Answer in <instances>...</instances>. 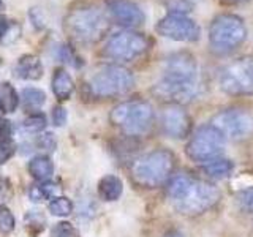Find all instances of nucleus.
<instances>
[{"mask_svg": "<svg viewBox=\"0 0 253 237\" xmlns=\"http://www.w3.org/2000/svg\"><path fill=\"white\" fill-rule=\"evenodd\" d=\"M158 98L184 105L200 93V68L190 52H174L165 60L163 73L154 87Z\"/></svg>", "mask_w": 253, "mask_h": 237, "instance_id": "obj_1", "label": "nucleus"}, {"mask_svg": "<svg viewBox=\"0 0 253 237\" xmlns=\"http://www.w3.org/2000/svg\"><path fill=\"white\" fill-rule=\"evenodd\" d=\"M168 195L176 210L188 217L201 215L220 201V190L215 185L185 174L171 179Z\"/></svg>", "mask_w": 253, "mask_h": 237, "instance_id": "obj_2", "label": "nucleus"}, {"mask_svg": "<svg viewBox=\"0 0 253 237\" xmlns=\"http://www.w3.org/2000/svg\"><path fill=\"white\" fill-rule=\"evenodd\" d=\"M109 27L108 16L93 5L73 8L63 19V30L71 41L85 46L101 41L109 32Z\"/></svg>", "mask_w": 253, "mask_h": 237, "instance_id": "obj_3", "label": "nucleus"}, {"mask_svg": "<svg viewBox=\"0 0 253 237\" xmlns=\"http://www.w3.org/2000/svg\"><path fill=\"white\" fill-rule=\"evenodd\" d=\"M245 38H247V27L236 14H218L209 26V46L213 54L226 55L233 52L244 44Z\"/></svg>", "mask_w": 253, "mask_h": 237, "instance_id": "obj_4", "label": "nucleus"}, {"mask_svg": "<svg viewBox=\"0 0 253 237\" xmlns=\"http://www.w3.org/2000/svg\"><path fill=\"white\" fill-rule=\"evenodd\" d=\"M174 169V155L169 150L158 149L139 157L131 166L133 180L144 188H155L169 179Z\"/></svg>", "mask_w": 253, "mask_h": 237, "instance_id": "obj_5", "label": "nucleus"}, {"mask_svg": "<svg viewBox=\"0 0 253 237\" xmlns=\"http://www.w3.org/2000/svg\"><path fill=\"white\" fill-rule=\"evenodd\" d=\"M154 108L144 100H130L117 105L109 114V120L130 136L146 134L154 125Z\"/></svg>", "mask_w": 253, "mask_h": 237, "instance_id": "obj_6", "label": "nucleus"}, {"mask_svg": "<svg viewBox=\"0 0 253 237\" xmlns=\"http://www.w3.org/2000/svg\"><path fill=\"white\" fill-rule=\"evenodd\" d=\"M134 85V78L130 70L122 65H106L95 71L89 81L90 92L98 98L121 97L130 92Z\"/></svg>", "mask_w": 253, "mask_h": 237, "instance_id": "obj_7", "label": "nucleus"}, {"mask_svg": "<svg viewBox=\"0 0 253 237\" xmlns=\"http://www.w3.org/2000/svg\"><path fill=\"white\" fill-rule=\"evenodd\" d=\"M218 85L231 97L253 95V57H241L220 71Z\"/></svg>", "mask_w": 253, "mask_h": 237, "instance_id": "obj_8", "label": "nucleus"}, {"mask_svg": "<svg viewBox=\"0 0 253 237\" xmlns=\"http://www.w3.org/2000/svg\"><path fill=\"white\" fill-rule=\"evenodd\" d=\"M226 139L212 125L200 126L187 144V155L196 163H208L223 155Z\"/></svg>", "mask_w": 253, "mask_h": 237, "instance_id": "obj_9", "label": "nucleus"}, {"mask_svg": "<svg viewBox=\"0 0 253 237\" xmlns=\"http://www.w3.org/2000/svg\"><path fill=\"white\" fill-rule=\"evenodd\" d=\"M150 46L146 35L134 30L117 32L108 40L103 55L116 62H131L144 54Z\"/></svg>", "mask_w": 253, "mask_h": 237, "instance_id": "obj_10", "label": "nucleus"}, {"mask_svg": "<svg viewBox=\"0 0 253 237\" xmlns=\"http://www.w3.org/2000/svg\"><path fill=\"white\" fill-rule=\"evenodd\" d=\"M211 125L217 128L225 139L241 141L253 133V116L241 108H228L213 116Z\"/></svg>", "mask_w": 253, "mask_h": 237, "instance_id": "obj_11", "label": "nucleus"}, {"mask_svg": "<svg viewBox=\"0 0 253 237\" xmlns=\"http://www.w3.org/2000/svg\"><path fill=\"white\" fill-rule=\"evenodd\" d=\"M155 30L158 35L169 38L172 41L180 43H193L200 40L201 30L200 26L187 14L168 13L157 22Z\"/></svg>", "mask_w": 253, "mask_h": 237, "instance_id": "obj_12", "label": "nucleus"}, {"mask_svg": "<svg viewBox=\"0 0 253 237\" xmlns=\"http://www.w3.org/2000/svg\"><path fill=\"white\" fill-rule=\"evenodd\" d=\"M108 11L116 24L125 29L139 27L146 21V14L131 0H106Z\"/></svg>", "mask_w": 253, "mask_h": 237, "instance_id": "obj_13", "label": "nucleus"}, {"mask_svg": "<svg viewBox=\"0 0 253 237\" xmlns=\"http://www.w3.org/2000/svg\"><path fill=\"white\" fill-rule=\"evenodd\" d=\"M162 126L169 138L184 139L188 136L190 128H192V118L187 114V111L182 109L179 105H171L163 111Z\"/></svg>", "mask_w": 253, "mask_h": 237, "instance_id": "obj_14", "label": "nucleus"}, {"mask_svg": "<svg viewBox=\"0 0 253 237\" xmlns=\"http://www.w3.org/2000/svg\"><path fill=\"white\" fill-rule=\"evenodd\" d=\"M14 75L19 79L26 81H38L43 76V63L38 55L26 54L19 57V60L14 65Z\"/></svg>", "mask_w": 253, "mask_h": 237, "instance_id": "obj_15", "label": "nucleus"}, {"mask_svg": "<svg viewBox=\"0 0 253 237\" xmlns=\"http://www.w3.org/2000/svg\"><path fill=\"white\" fill-rule=\"evenodd\" d=\"M51 85H52V92L54 95L57 97V100L60 101H67L71 93L75 90V84H73V79H71L70 73L67 70L63 68H57L54 71L52 75V81H51Z\"/></svg>", "mask_w": 253, "mask_h": 237, "instance_id": "obj_16", "label": "nucleus"}, {"mask_svg": "<svg viewBox=\"0 0 253 237\" xmlns=\"http://www.w3.org/2000/svg\"><path fill=\"white\" fill-rule=\"evenodd\" d=\"M203 171L208 177L215 179V180H221L226 179L233 174L234 171V163L231 160H226V158H215V160L208 161L203 164Z\"/></svg>", "mask_w": 253, "mask_h": 237, "instance_id": "obj_17", "label": "nucleus"}, {"mask_svg": "<svg viewBox=\"0 0 253 237\" xmlns=\"http://www.w3.org/2000/svg\"><path fill=\"white\" fill-rule=\"evenodd\" d=\"M124 184L117 176H105L98 184V196L103 201H117L122 195Z\"/></svg>", "mask_w": 253, "mask_h": 237, "instance_id": "obj_18", "label": "nucleus"}, {"mask_svg": "<svg viewBox=\"0 0 253 237\" xmlns=\"http://www.w3.org/2000/svg\"><path fill=\"white\" fill-rule=\"evenodd\" d=\"M22 35V27L18 21L0 14V44L8 46L16 43Z\"/></svg>", "mask_w": 253, "mask_h": 237, "instance_id": "obj_19", "label": "nucleus"}, {"mask_svg": "<svg viewBox=\"0 0 253 237\" xmlns=\"http://www.w3.org/2000/svg\"><path fill=\"white\" fill-rule=\"evenodd\" d=\"M29 171L32 177L38 182H47L54 174V164L46 155H38L29 163Z\"/></svg>", "mask_w": 253, "mask_h": 237, "instance_id": "obj_20", "label": "nucleus"}, {"mask_svg": "<svg viewBox=\"0 0 253 237\" xmlns=\"http://www.w3.org/2000/svg\"><path fill=\"white\" fill-rule=\"evenodd\" d=\"M21 103L22 106L29 111L40 109L46 103V93L43 90L37 89V87H27L21 92Z\"/></svg>", "mask_w": 253, "mask_h": 237, "instance_id": "obj_21", "label": "nucleus"}, {"mask_svg": "<svg viewBox=\"0 0 253 237\" xmlns=\"http://www.w3.org/2000/svg\"><path fill=\"white\" fill-rule=\"evenodd\" d=\"M19 105V95L16 93L11 84H3L0 87V113H14Z\"/></svg>", "mask_w": 253, "mask_h": 237, "instance_id": "obj_22", "label": "nucleus"}, {"mask_svg": "<svg viewBox=\"0 0 253 237\" xmlns=\"http://www.w3.org/2000/svg\"><path fill=\"white\" fill-rule=\"evenodd\" d=\"M73 210V204L65 196H55L49 202V212L55 217H67Z\"/></svg>", "mask_w": 253, "mask_h": 237, "instance_id": "obj_23", "label": "nucleus"}, {"mask_svg": "<svg viewBox=\"0 0 253 237\" xmlns=\"http://www.w3.org/2000/svg\"><path fill=\"white\" fill-rule=\"evenodd\" d=\"M46 116L44 114H32L29 116L26 120L22 123V128L24 131L27 133H38V131H43L46 128Z\"/></svg>", "mask_w": 253, "mask_h": 237, "instance_id": "obj_24", "label": "nucleus"}, {"mask_svg": "<svg viewBox=\"0 0 253 237\" xmlns=\"http://www.w3.org/2000/svg\"><path fill=\"white\" fill-rule=\"evenodd\" d=\"M236 204L241 210L253 213V187L241 190L236 195Z\"/></svg>", "mask_w": 253, "mask_h": 237, "instance_id": "obj_25", "label": "nucleus"}, {"mask_svg": "<svg viewBox=\"0 0 253 237\" xmlns=\"http://www.w3.org/2000/svg\"><path fill=\"white\" fill-rule=\"evenodd\" d=\"M55 51H57V52H55L57 59H60L62 62L70 63V65H73V67H81L83 60L78 57V54L73 49H71L70 46L60 44V46H57V49H55Z\"/></svg>", "mask_w": 253, "mask_h": 237, "instance_id": "obj_26", "label": "nucleus"}, {"mask_svg": "<svg viewBox=\"0 0 253 237\" xmlns=\"http://www.w3.org/2000/svg\"><path fill=\"white\" fill-rule=\"evenodd\" d=\"M162 3L169 13H177V14H187L193 8L192 0H162Z\"/></svg>", "mask_w": 253, "mask_h": 237, "instance_id": "obj_27", "label": "nucleus"}, {"mask_svg": "<svg viewBox=\"0 0 253 237\" xmlns=\"http://www.w3.org/2000/svg\"><path fill=\"white\" fill-rule=\"evenodd\" d=\"M14 229V217L11 210L5 207V205H0V231L2 233H11Z\"/></svg>", "mask_w": 253, "mask_h": 237, "instance_id": "obj_28", "label": "nucleus"}, {"mask_svg": "<svg viewBox=\"0 0 253 237\" xmlns=\"http://www.w3.org/2000/svg\"><path fill=\"white\" fill-rule=\"evenodd\" d=\"M51 237H79L78 231L67 221L57 223L51 231Z\"/></svg>", "mask_w": 253, "mask_h": 237, "instance_id": "obj_29", "label": "nucleus"}, {"mask_svg": "<svg viewBox=\"0 0 253 237\" xmlns=\"http://www.w3.org/2000/svg\"><path fill=\"white\" fill-rule=\"evenodd\" d=\"M14 150H16V144L10 138L0 141V163H5L8 158H11Z\"/></svg>", "mask_w": 253, "mask_h": 237, "instance_id": "obj_30", "label": "nucleus"}, {"mask_svg": "<svg viewBox=\"0 0 253 237\" xmlns=\"http://www.w3.org/2000/svg\"><path fill=\"white\" fill-rule=\"evenodd\" d=\"M52 122L55 126H63L67 123V111L63 106H55L52 109Z\"/></svg>", "mask_w": 253, "mask_h": 237, "instance_id": "obj_31", "label": "nucleus"}, {"mask_svg": "<svg viewBox=\"0 0 253 237\" xmlns=\"http://www.w3.org/2000/svg\"><path fill=\"white\" fill-rule=\"evenodd\" d=\"M38 146H40V149H44V150L52 152V150L55 149V136L52 133L43 134V136L38 138Z\"/></svg>", "mask_w": 253, "mask_h": 237, "instance_id": "obj_32", "label": "nucleus"}, {"mask_svg": "<svg viewBox=\"0 0 253 237\" xmlns=\"http://www.w3.org/2000/svg\"><path fill=\"white\" fill-rule=\"evenodd\" d=\"M30 18H32V24H35L38 29H43L46 26L44 18L42 16V11H40L38 8H32V10H30Z\"/></svg>", "mask_w": 253, "mask_h": 237, "instance_id": "obj_33", "label": "nucleus"}, {"mask_svg": "<svg viewBox=\"0 0 253 237\" xmlns=\"http://www.w3.org/2000/svg\"><path fill=\"white\" fill-rule=\"evenodd\" d=\"M11 134V122L6 118H0V141L8 139Z\"/></svg>", "mask_w": 253, "mask_h": 237, "instance_id": "obj_34", "label": "nucleus"}, {"mask_svg": "<svg viewBox=\"0 0 253 237\" xmlns=\"http://www.w3.org/2000/svg\"><path fill=\"white\" fill-rule=\"evenodd\" d=\"M11 195L10 190V182L8 180H0V201L8 199V196Z\"/></svg>", "mask_w": 253, "mask_h": 237, "instance_id": "obj_35", "label": "nucleus"}, {"mask_svg": "<svg viewBox=\"0 0 253 237\" xmlns=\"http://www.w3.org/2000/svg\"><path fill=\"white\" fill-rule=\"evenodd\" d=\"M221 2H225V3H242V2H245V0H221Z\"/></svg>", "mask_w": 253, "mask_h": 237, "instance_id": "obj_36", "label": "nucleus"}]
</instances>
